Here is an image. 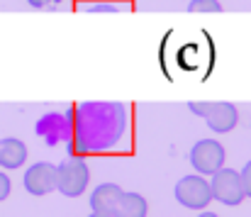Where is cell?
Wrapping results in <instances>:
<instances>
[{"label":"cell","mask_w":251,"mask_h":217,"mask_svg":"<svg viewBox=\"0 0 251 217\" xmlns=\"http://www.w3.org/2000/svg\"><path fill=\"white\" fill-rule=\"evenodd\" d=\"M190 163L200 176H212L225 168V146L217 139H200L190 149Z\"/></svg>","instance_id":"4"},{"label":"cell","mask_w":251,"mask_h":217,"mask_svg":"<svg viewBox=\"0 0 251 217\" xmlns=\"http://www.w3.org/2000/svg\"><path fill=\"white\" fill-rule=\"evenodd\" d=\"M88 217H112V215H110V213H90Z\"/></svg>","instance_id":"15"},{"label":"cell","mask_w":251,"mask_h":217,"mask_svg":"<svg viewBox=\"0 0 251 217\" xmlns=\"http://www.w3.org/2000/svg\"><path fill=\"white\" fill-rule=\"evenodd\" d=\"M25 190L29 195H47L51 190H56V166L49 161H37L25 171Z\"/></svg>","instance_id":"5"},{"label":"cell","mask_w":251,"mask_h":217,"mask_svg":"<svg viewBox=\"0 0 251 217\" xmlns=\"http://www.w3.org/2000/svg\"><path fill=\"white\" fill-rule=\"evenodd\" d=\"M32 7H47V5H54V0H27Z\"/></svg>","instance_id":"14"},{"label":"cell","mask_w":251,"mask_h":217,"mask_svg":"<svg viewBox=\"0 0 251 217\" xmlns=\"http://www.w3.org/2000/svg\"><path fill=\"white\" fill-rule=\"evenodd\" d=\"M198 217H220V215H215V213H205V210H202Z\"/></svg>","instance_id":"16"},{"label":"cell","mask_w":251,"mask_h":217,"mask_svg":"<svg viewBox=\"0 0 251 217\" xmlns=\"http://www.w3.org/2000/svg\"><path fill=\"white\" fill-rule=\"evenodd\" d=\"M147 213H149V203L144 195L122 190V195L112 210V217H147Z\"/></svg>","instance_id":"9"},{"label":"cell","mask_w":251,"mask_h":217,"mask_svg":"<svg viewBox=\"0 0 251 217\" xmlns=\"http://www.w3.org/2000/svg\"><path fill=\"white\" fill-rule=\"evenodd\" d=\"M90 181V171L83 159H66L56 166V190L66 198L83 195Z\"/></svg>","instance_id":"1"},{"label":"cell","mask_w":251,"mask_h":217,"mask_svg":"<svg viewBox=\"0 0 251 217\" xmlns=\"http://www.w3.org/2000/svg\"><path fill=\"white\" fill-rule=\"evenodd\" d=\"M120 195H122V188H120L117 183H100V186L93 190V195H90V208H93V213H110V215H112V210H115Z\"/></svg>","instance_id":"7"},{"label":"cell","mask_w":251,"mask_h":217,"mask_svg":"<svg viewBox=\"0 0 251 217\" xmlns=\"http://www.w3.org/2000/svg\"><path fill=\"white\" fill-rule=\"evenodd\" d=\"M239 178H242V186H244V198H251V161L244 163V168L239 171Z\"/></svg>","instance_id":"12"},{"label":"cell","mask_w":251,"mask_h":217,"mask_svg":"<svg viewBox=\"0 0 251 217\" xmlns=\"http://www.w3.org/2000/svg\"><path fill=\"white\" fill-rule=\"evenodd\" d=\"M27 161V146L22 139H0V168H20Z\"/></svg>","instance_id":"8"},{"label":"cell","mask_w":251,"mask_h":217,"mask_svg":"<svg viewBox=\"0 0 251 217\" xmlns=\"http://www.w3.org/2000/svg\"><path fill=\"white\" fill-rule=\"evenodd\" d=\"M10 190H12V183H10L7 173H2V171H0V203L10 195Z\"/></svg>","instance_id":"13"},{"label":"cell","mask_w":251,"mask_h":217,"mask_svg":"<svg viewBox=\"0 0 251 217\" xmlns=\"http://www.w3.org/2000/svg\"><path fill=\"white\" fill-rule=\"evenodd\" d=\"M188 12L215 15V12H222V5H220V0H190L188 2Z\"/></svg>","instance_id":"10"},{"label":"cell","mask_w":251,"mask_h":217,"mask_svg":"<svg viewBox=\"0 0 251 217\" xmlns=\"http://www.w3.org/2000/svg\"><path fill=\"white\" fill-rule=\"evenodd\" d=\"M176 200L188 208V210H205L212 200V193H210V183L202 178V176H183L178 183H176V190H173Z\"/></svg>","instance_id":"2"},{"label":"cell","mask_w":251,"mask_h":217,"mask_svg":"<svg viewBox=\"0 0 251 217\" xmlns=\"http://www.w3.org/2000/svg\"><path fill=\"white\" fill-rule=\"evenodd\" d=\"M207 120V127L217 135H225V132H232L239 122V110L232 105V103H225V100H217L212 103L210 112L205 115Z\"/></svg>","instance_id":"6"},{"label":"cell","mask_w":251,"mask_h":217,"mask_svg":"<svg viewBox=\"0 0 251 217\" xmlns=\"http://www.w3.org/2000/svg\"><path fill=\"white\" fill-rule=\"evenodd\" d=\"M59 2H64V0H54V5H59Z\"/></svg>","instance_id":"17"},{"label":"cell","mask_w":251,"mask_h":217,"mask_svg":"<svg viewBox=\"0 0 251 217\" xmlns=\"http://www.w3.org/2000/svg\"><path fill=\"white\" fill-rule=\"evenodd\" d=\"M210 193H212V200H220L222 205H229V208L239 205L244 200V186H242L239 171L220 168L217 173H212Z\"/></svg>","instance_id":"3"},{"label":"cell","mask_w":251,"mask_h":217,"mask_svg":"<svg viewBox=\"0 0 251 217\" xmlns=\"http://www.w3.org/2000/svg\"><path fill=\"white\" fill-rule=\"evenodd\" d=\"M210 108H212V103H207V100H190L188 103V110L193 115H198V117H205L210 112Z\"/></svg>","instance_id":"11"}]
</instances>
